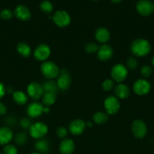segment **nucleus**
<instances>
[{"mask_svg":"<svg viewBox=\"0 0 154 154\" xmlns=\"http://www.w3.org/2000/svg\"><path fill=\"white\" fill-rule=\"evenodd\" d=\"M131 51L137 57H144L150 52V44L145 39H135L131 45Z\"/></svg>","mask_w":154,"mask_h":154,"instance_id":"f257e3e1","label":"nucleus"},{"mask_svg":"<svg viewBox=\"0 0 154 154\" xmlns=\"http://www.w3.org/2000/svg\"><path fill=\"white\" fill-rule=\"evenodd\" d=\"M41 71L44 76L48 79H54L58 77L59 69L57 65L51 61H46L41 66Z\"/></svg>","mask_w":154,"mask_h":154,"instance_id":"f03ea898","label":"nucleus"},{"mask_svg":"<svg viewBox=\"0 0 154 154\" xmlns=\"http://www.w3.org/2000/svg\"><path fill=\"white\" fill-rule=\"evenodd\" d=\"M48 132V126L46 124L42 122H37V123L32 124L30 128V134L33 138L40 139L42 138Z\"/></svg>","mask_w":154,"mask_h":154,"instance_id":"7ed1b4c3","label":"nucleus"},{"mask_svg":"<svg viewBox=\"0 0 154 154\" xmlns=\"http://www.w3.org/2000/svg\"><path fill=\"white\" fill-rule=\"evenodd\" d=\"M131 131L132 133L136 138H143L147 132V127L146 125L143 120H136L133 122L131 125Z\"/></svg>","mask_w":154,"mask_h":154,"instance_id":"20e7f679","label":"nucleus"},{"mask_svg":"<svg viewBox=\"0 0 154 154\" xmlns=\"http://www.w3.org/2000/svg\"><path fill=\"white\" fill-rule=\"evenodd\" d=\"M136 9L142 16H149L154 11V3L149 0H140L137 2Z\"/></svg>","mask_w":154,"mask_h":154,"instance_id":"39448f33","label":"nucleus"},{"mask_svg":"<svg viewBox=\"0 0 154 154\" xmlns=\"http://www.w3.org/2000/svg\"><path fill=\"white\" fill-rule=\"evenodd\" d=\"M54 23L60 27H65L70 23V17L65 11H57L53 16Z\"/></svg>","mask_w":154,"mask_h":154,"instance_id":"423d86ee","label":"nucleus"},{"mask_svg":"<svg viewBox=\"0 0 154 154\" xmlns=\"http://www.w3.org/2000/svg\"><path fill=\"white\" fill-rule=\"evenodd\" d=\"M128 75V70L126 67L122 64H117L112 69L111 76L113 80L117 82L123 81Z\"/></svg>","mask_w":154,"mask_h":154,"instance_id":"0eeeda50","label":"nucleus"},{"mask_svg":"<svg viewBox=\"0 0 154 154\" xmlns=\"http://www.w3.org/2000/svg\"><path fill=\"white\" fill-rule=\"evenodd\" d=\"M150 84L145 79H139L134 84L133 90L136 94L139 96H143L147 94L150 90Z\"/></svg>","mask_w":154,"mask_h":154,"instance_id":"6e6552de","label":"nucleus"},{"mask_svg":"<svg viewBox=\"0 0 154 154\" xmlns=\"http://www.w3.org/2000/svg\"><path fill=\"white\" fill-rule=\"evenodd\" d=\"M104 107L108 114H115L119 111L120 103L115 96H109L104 101Z\"/></svg>","mask_w":154,"mask_h":154,"instance_id":"1a4fd4ad","label":"nucleus"},{"mask_svg":"<svg viewBox=\"0 0 154 154\" xmlns=\"http://www.w3.org/2000/svg\"><path fill=\"white\" fill-rule=\"evenodd\" d=\"M44 112H49V108H44L43 105L38 102H32L27 108V114L31 117H39Z\"/></svg>","mask_w":154,"mask_h":154,"instance_id":"9d476101","label":"nucleus"},{"mask_svg":"<svg viewBox=\"0 0 154 154\" xmlns=\"http://www.w3.org/2000/svg\"><path fill=\"white\" fill-rule=\"evenodd\" d=\"M27 92L30 97H31L34 100L39 99L44 94L42 86L36 82H32L31 84H29L27 87Z\"/></svg>","mask_w":154,"mask_h":154,"instance_id":"9b49d317","label":"nucleus"},{"mask_svg":"<svg viewBox=\"0 0 154 154\" xmlns=\"http://www.w3.org/2000/svg\"><path fill=\"white\" fill-rule=\"evenodd\" d=\"M50 54H51V50L49 47L47 45L42 44L35 50L34 57L39 61H45L48 58Z\"/></svg>","mask_w":154,"mask_h":154,"instance_id":"f8f14e48","label":"nucleus"},{"mask_svg":"<svg viewBox=\"0 0 154 154\" xmlns=\"http://www.w3.org/2000/svg\"><path fill=\"white\" fill-rule=\"evenodd\" d=\"M85 126L86 124L83 120L80 119H75L69 123V130L73 135H78L82 133Z\"/></svg>","mask_w":154,"mask_h":154,"instance_id":"ddd939ff","label":"nucleus"},{"mask_svg":"<svg viewBox=\"0 0 154 154\" xmlns=\"http://www.w3.org/2000/svg\"><path fill=\"white\" fill-rule=\"evenodd\" d=\"M14 15L21 20H28L31 17V12L30 10L25 5H21L17 6L16 8L14 10Z\"/></svg>","mask_w":154,"mask_h":154,"instance_id":"4468645a","label":"nucleus"},{"mask_svg":"<svg viewBox=\"0 0 154 154\" xmlns=\"http://www.w3.org/2000/svg\"><path fill=\"white\" fill-rule=\"evenodd\" d=\"M113 51L111 46L108 45H104L98 48V57L99 60H102V61H106L111 58L113 56Z\"/></svg>","mask_w":154,"mask_h":154,"instance_id":"2eb2a0df","label":"nucleus"},{"mask_svg":"<svg viewBox=\"0 0 154 154\" xmlns=\"http://www.w3.org/2000/svg\"><path fill=\"white\" fill-rule=\"evenodd\" d=\"M58 88L61 90H67L71 84V78L67 72H61L57 81Z\"/></svg>","mask_w":154,"mask_h":154,"instance_id":"dca6fc26","label":"nucleus"},{"mask_svg":"<svg viewBox=\"0 0 154 154\" xmlns=\"http://www.w3.org/2000/svg\"><path fill=\"white\" fill-rule=\"evenodd\" d=\"M59 150L62 154H72L75 150V144L72 140L65 138L60 143Z\"/></svg>","mask_w":154,"mask_h":154,"instance_id":"f3484780","label":"nucleus"},{"mask_svg":"<svg viewBox=\"0 0 154 154\" xmlns=\"http://www.w3.org/2000/svg\"><path fill=\"white\" fill-rule=\"evenodd\" d=\"M13 138V133L8 127L0 128V145L7 144L11 141Z\"/></svg>","mask_w":154,"mask_h":154,"instance_id":"a211bd4d","label":"nucleus"},{"mask_svg":"<svg viewBox=\"0 0 154 154\" xmlns=\"http://www.w3.org/2000/svg\"><path fill=\"white\" fill-rule=\"evenodd\" d=\"M95 38L101 43L105 44L110 38V33L107 29L104 27L98 28L95 32Z\"/></svg>","mask_w":154,"mask_h":154,"instance_id":"6ab92c4d","label":"nucleus"},{"mask_svg":"<svg viewBox=\"0 0 154 154\" xmlns=\"http://www.w3.org/2000/svg\"><path fill=\"white\" fill-rule=\"evenodd\" d=\"M115 93L118 98L123 99L128 97L130 94V90L125 84H119L116 86V89H115Z\"/></svg>","mask_w":154,"mask_h":154,"instance_id":"aec40b11","label":"nucleus"},{"mask_svg":"<svg viewBox=\"0 0 154 154\" xmlns=\"http://www.w3.org/2000/svg\"><path fill=\"white\" fill-rule=\"evenodd\" d=\"M35 147L39 153H46L50 149V144L48 140L40 138L35 144Z\"/></svg>","mask_w":154,"mask_h":154,"instance_id":"412c9836","label":"nucleus"},{"mask_svg":"<svg viewBox=\"0 0 154 154\" xmlns=\"http://www.w3.org/2000/svg\"><path fill=\"white\" fill-rule=\"evenodd\" d=\"M44 93H56L59 90L57 84L54 81H48L44 83L42 85Z\"/></svg>","mask_w":154,"mask_h":154,"instance_id":"4be33fe9","label":"nucleus"},{"mask_svg":"<svg viewBox=\"0 0 154 154\" xmlns=\"http://www.w3.org/2000/svg\"><path fill=\"white\" fill-rule=\"evenodd\" d=\"M17 50H18V52L24 57H30V54H31L30 47L24 42H21L18 44L17 46Z\"/></svg>","mask_w":154,"mask_h":154,"instance_id":"5701e85b","label":"nucleus"},{"mask_svg":"<svg viewBox=\"0 0 154 154\" xmlns=\"http://www.w3.org/2000/svg\"><path fill=\"white\" fill-rule=\"evenodd\" d=\"M13 99L17 104L20 105H24L27 102V96L21 91H17L13 93Z\"/></svg>","mask_w":154,"mask_h":154,"instance_id":"b1692460","label":"nucleus"},{"mask_svg":"<svg viewBox=\"0 0 154 154\" xmlns=\"http://www.w3.org/2000/svg\"><path fill=\"white\" fill-rule=\"evenodd\" d=\"M42 102L46 106L53 105L56 100V93H44Z\"/></svg>","mask_w":154,"mask_h":154,"instance_id":"393cba45","label":"nucleus"},{"mask_svg":"<svg viewBox=\"0 0 154 154\" xmlns=\"http://www.w3.org/2000/svg\"><path fill=\"white\" fill-rule=\"evenodd\" d=\"M107 119H108V117H107V114L104 112H101V111L95 113V115L93 116L94 121L98 124H103L107 121Z\"/></svg>","mask_w":154,"mask_h":154,"instance_id":"a878e982","label":"nucleus"},{"mask_svg":"<svg viewBox=\"0 0 154 154\" xmlns=\"http://www.w3.org/2000/svg\"><path fill=\"white\" fill-rule=\"evenodd\" d=\"M40 8L44 13L51 14L53 11V5L49 1H43L40 4Z\"/></svg>","mask_w":154,"mask_h":154,"instance_id":"bb28decb","label":"nucleus"},{"mask_svg":"<svg viewBox=\"0 0 154 154\" xmlns=\"http://www.w3.org/2000/svg\"><path fill=\"white\" fill-rule=\"evenodd\" d=\"M27 141V135L25 132H20L15 136V142L18 145L21 146L26 144Z\"/></svg>","mask_w":154,"mask_h":154,"instance_id":"cd10ccee","label":"nucleus"},{"mask_svg":"<svg viewBox=\"0 0 154 154\" xmlns=\"http://www.w3.org/2000/svg\"><path fill=\"white\" fill-rule=\"evenodd\" d=\"M140 73H141L142 76L144 77V78H148L149 76H150L152 73V68L150 67L148 65H145L140 69Z\"/></svg>","mask_w":154,"mask_h":154,"instance_id":"c85d7f7f","label":"nucleus"},{"mask_svg":"<svg viewBox=\"0 0 154 154\" xmlns=\"http://www.w3.org/2000/svg\"><path fill=\"white\" fill-rule=\"evenodd\" d=\"M99 47L96 45L95 43H88L85 47V50L86 52L89 53V54H93V53L96 52L98 51Z\"/></svg>","mask_w":154,"mask_h":154,"instance_id":"c756f323","label":"nucleus"},{"mask_svg":"<svg viewBox=\"0 0 154 154\" xmlns=\"http://www.w3.org/2000/svg\"><path fill=\"white\" fill-rule=\"evenodd\" d=\"M114 87V82L110 79H107L103 82L102 87L105 91H110Z\"/></svg>","mask_w":154,"mask_h":154,"instance_id":"7c9ffc66","label":"nucleus"},{"mask_svg":"<svg viewBox=\"0 0 154 154\" xmlns=\"http://www.w3.org/2000/svg\"><path fill=\"white\" fill-rule=\"evenodd\" d=\"M4 154H17L18 153V150H17L16 147L12 144H7L5 147H4Z\"/></svg>","mask_w":154,"mask_h":154,"instance_id":"2f4dec72","label":"nucleus"},{"mask_svg":"<svg viewBox=\"0 0 154 154\" xmlns=\"http://www.w3.org/2000/svg\"><path fill=\"white\" fill-rule=\"evenodd\" d=\"M12 16H13V13L9 9H4V10H2L0 12V17H1V18L3 20H10L12 17Z\"/></svg>","mask_w":154,"mask_h":154,"instance_id":"473e14b6","label":"nucleus"},{"mask_svg":"<svg viewBox=\"0 0 154 154\" xmlns=\"http://www.w3.org/2000/svg\"><path fill=\"white\" fill-rule=\"evenodd\" d=\"M127 66L130 69H134L137 66V61L134 57H129L127 60Z\"/></svg>","mask_w":154,"mask_h":154,"instance_id":"72a5a7b5","label":"nucleus"},{"mask_svg":"<svg viewBox=\"0 0 154 154\" xmlns=\"http://www.w3.org/2000/svg\"><path fill=\"white\" fill-rule=\"evenodd\" d=\"M68 135L67 130H66V128L63 127V126H60V127L57 128V135L60 138H65Z\"/></svg>","mask_w":154,"mask_h":154,"instance_id":"f704fd0d","label":"nucleus"},{"mask_svg":"<svg viewBox=\"0 0 154 154\" xmlns=\"http://www.w3.org/2000/svg\"><path fill=\"white\" fill-rule=\"evenodd\" d=\"M21 126L24 129H30V126H32L31 121L27 118H23L21 120Z\"/></svg>","mask_w":154,"mask_h":154,"instance_id":"c9c22d12","label":"nucleus"},{"mask_svg":"<svg viewBox=\"0 0 154 154\" xmlns=\"http://www.w3.org/2000/svg\"><path fill=\"white\" fill-rule=\"evenodd\" d=\"M6 106L2 103V102H0V115H4L6 113Z\"/></svg>","mask_w":154,"mask_h":154,"instance_id":"e433bc0d","label":"nucleus"},{"mask_svg":"<svg viewBox=\"0 0 154 154\" xmlns=\"http://www.w3.org/2000/svg\"><path fill=\"white\" fill-rule=\"evenodd\" d=\"M5 88L4 84L0 82V99L2 97H3V96L5 95Z\"/></svg>","mask_w":154,"mask_h":154,"instance_id":"4c0bfd02","label":"nucleus"},{"mask_svg":"<svg viewBox=\"0 0 154 154\" xmlns=\"http://www.w3.org/2000/svg\"><path fill=\"white\" fill-rule=\"evenodd\" d=\"M112 2L113 3H119L122 1V0H111Z\"/></svg>","mask_w":154,"mask_h":154,"instance_id":"58836bf2","label":"nucleus"},{"mask_svg":"<svg viewBox=\"0 0 154 154\" xmlns=\"http://www.w3.org/2000/svg\"><path fill=\"white\" fill-rule=\"evenodd\" d=\"M152 65H153V66H154V56H153V57H152Z\"/></svg>","mask_w":154,"mask_h":154,"instance_id":"ea45409f","label":"nucleus"},{"mask_svg":"<svg viewBox=\"0 0 154 154\" xmlns=\"http://www.w3.org/2000/svg\"><path fill=\"white\" fill-rule=\"evenodd\" d=\"M32 154H41V153H32Z\"/></svg>","mask_w":154,"mask_h":154,"instance_id":"a19ab883","label":"nucleus"},{"mask_svg":"<svg viewBox=\"0 0 154 154\" xmlns=\"http://www.w3.org/2000/svg\"><path fill=\"white\" fill-rule=\"evenodd\" d=\"M93 1H98V0H93Z\"/></svg>","mask_w":154,"mask_h":154,"instance_id":"79ce46f5","label":"nucleus"},{"mask_svg":"<svg viewBox=\"0 0 154 154\" xmlns=\"http://www.w3.org/2000/svg\"><path fill=\"white\" fill-rule=\"evenodd\" d=\"M0 154H3V153H0Z\"/></svg>","mask_w":154,"mask_h":154,"instance_id":"37998d69","label":"nucleus"}]
</instances>
